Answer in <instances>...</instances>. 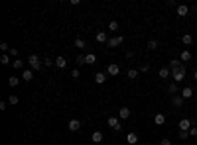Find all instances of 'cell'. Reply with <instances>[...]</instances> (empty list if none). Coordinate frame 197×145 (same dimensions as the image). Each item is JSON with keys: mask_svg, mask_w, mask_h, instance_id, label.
Returning <instances> with one entry per match:
<instances>
[{"mask_svg": "<svg viewBox=\"0 0 197 145\" xmlns=\"http://www.w3.org/2000/svg\"><path fill=\"white\" fill-rule=\"evenodd\" d=\"M106 126H109L113 131H120V127H122V123H120V118H114V116L106 118Z\"/></svg>", "mask_w": 197, "mask_h": 145, "instance_id": "6da1fadb", "label": "cell"}, {"mask_svg": "<svg viewBox=\"0 0 197 145\" xmlns=\"http://www.w3.org/2000/svg\"><path fill=\"white\" fill-rule=\"evenodd\" d=\"M28 63H30L32 71H40V69H41V63H40V57H38V55H30Z\"/></svg>", "mask_w": 197, "mask_h": 145, "instance_id": "7a4b0ae2", "label": "cell"}, {"mask_svg": "<svg viewBox=\"0 0 197 145\" xmlns=\"http://www.w3.org/2000/svg\"><path fill=\"white\" fill-rule=\"evenodd\" d=\"M122 41H124V35H116V37H109V41H106V45L109 47H118Z\"/></svg>", "mask_w": 197, "mask_h": 145, "instance_id": "3957f363", "label": "cell"}, {"mask_svg": "<svg viewBox=\"0 0 197 145\" xmlns=\"http://www.w3.org/2000/svg\"><path fill=\"white\" fill-rule=\"evenodd\" d=\"M179 131H189L191 130V126H193V122L191 120H187V118H183V120H179Z\"/></svg>", "mask_w": 197, "mask_h": 145, "instance_id": "277c9868", "label": "cell"}, {"mask_svg": "<svg viewBox=\"0 0 197 145\" xmlns=\"http://www.w3.org/2000/svg\"><path fill=\"white\" fill-rule=\"evenodd\" d=\"M172 79H173V83H175V84L182 83V80L185 79V67L182 69V71H173V73H172Z\"/></svg>", "mask_w": 197, "mask_h": 145, "instance_id": "5b68a950", "label": "cell"}, {"mask_svg": "<svg viewBox=\"0 0 197 145\" xmlns=\"http://www.w3.org/2000/svg\"><path fill=\"white\" fill-rule=\"evenodd\" d=\"M118 73H120V67H118V63H110V65L106 67V75H110V77H116Z\"/></svg>", "mask_w": 197, "mask_h": 145, "instance_id": "8992f818", "label": "cell"}, {"mask_svg": "<svg viewBox=\"0 0 197 145\" xmlns=\"http://www.w3.org/2000/svg\"><path fill=\"white\" fill-rule=\"evenodd\" d=\"M67 127H69V131H77L79 127H81V122H79V120H75V118H73V120H69Z\"/></svg>", "mask_w": 197, "mask_h": 145, "instance_id": "52a82bcc", "label": "cell"}, {"mask_svg": "<svg viewBox=\"0 0 197 145\" xmlns=\"http://www.w3.org/2000/svg\"><path fill=\"white\" fill-rule=\"evenodd\" d=\"M169 67H172V73H173V71H182V69H183V65H182V61H179V59L169 61Z\"/></svg>", "mask_w": 197, "mask_h": 145, "instance_id": "ba28073f", "label": "cell"}, {"mask_svg": "<svg viewBox=\"0 0 197 145\" xmlns=\"http://www.w3.org/2000/svg\"><path fill=\"white\" fill-rule=\"evenodd\" d=\"M191 96H195V94H193V88H191V87H183V90H182V98L187 100V98H191Z\"/></svg>", "mask_w": 197, "mask_h": 145, "instance_id": "9c48e42d", "label": "cell"}, {"mask_svg": "<svg viewBox=\"0 0 197 145\" xmlns=\"http://www.w3.org/2000/svg\"><path fill=\"white\" fill-rule=\"evenodd\" d=\"M22 79L26 80V83H30V80L34 79V71H32V69H24V71H22Z\"/></svg>", "mask_w": 197, "mask_h": 145, "instance_id": "30bf717a", "label": "cell"}, {"mask_svg": "<svg viewBox=\"0 0 197 145\" xmlns=\"http://www.w3.org/2000/svg\"><path fill=\"white\" fill-rule=\"evenodd\" d=\"M179 61H182V63L191 61V51H189V49H183V51H182V55H179Z\"/></svg>", "mask_w": 197, "mask_h": 145, "instance_id": "8fae6325", "label": "cell"}, {"mask_svg": "<svg viewBox=\"0 0 197 145\" xmlns=\"http://www.w3.org/2000/svg\"><path fill=\"white\" fill-rule=\"evenodd\" d=\"M126 143H128V145H136L138 143V135H136L134 131H130L128 135H126Z\"/></svg>", "mask_w": 197, "mask_h": 145, "instance_id": "7c38bea8", "label": "cell"}, {"mask_svg": "<svg viewBox=\"0 0 197 145\" xmlns=\"http://www.w3.org/2000/svg\"><path fill=\"white\" fill-rule=\"evenodd\" d=\"M172 102H173L175 108H182V106H183V98H182V94H175L173 98H172Z\"/></svg>", "mask_w": 197, "mask_h": 145, "instance_id": "4fadbf2b", "label": "cell"}, {"mask_svg": "<svg viewBox=\"0 0 197 145\" xmlns=\"http://www.w3.org/2000/svg\"><path fill=\"white\" fill-rule=\"evenodd\" d=\"M154 123H156V126H164V123H166V116H164V114H156V116H154Z\"/></svg>", "mask_w": 197, "mask_h": 145, "instance_id": "5bb4252c", "label": "cell"}, {"mask_svg": "<svg viewBox=\"0 0 197 145\" xmlns=\"http://www.w3.org/2000/svg\"><path fill=\"white\" fill-rule=\"evenodd\" d=\"M95 61H97V55H95V53L85 55V65H95Z\"/></svg>", "mask_w": 197, "mask_h": 145, "instance_id": "9a60e30c", "label": "cell"}, {"mask_svg": "<svg viewBox=\"0 0 197 145\" xmlns=\"http://www.w3.org/2000/svg\"><path fill=\"white\" fill-rule=\"evenodd\" d=\"M95 83H97V84H105L106 83V75L105 73H97V75H95Z\"/></svg>", "mask_w": 197, "mask_h": 145, "instance_id": "2e32d148", "label": "cell"}, {"mask_svg": "<svg viewBox=\"0 0 197 145\" xmlns=\"http://www.w3.org/2000/svg\"><path fill=\"white\" fill-rule=\"evenodd\" d=\"M118 118H120V120H128V118H130V110L128 108H120L118 110Z\"/></svg>", "mask_w": 197, "mask_h": 145, "instance_id": "e0dca14e", "label": "cell"}, {"mask_svg": "<svg viewBox=\"0 0 197 145\" xmlns=\"http://www.w3.org/2000/svg\"><path fill=\"white\" fill-rule=\"evenodd\" d=\"M160 79H168L169 77V75H172V69H168V67H162V69H160Z\"/></svg>", "mask_w": 197, "mask_h": 145, "instance_id": "ac0fdd59", "label": "cell"}, {"mask_svg": "<svg viewBox=\"0 0 197 145\" xmlns=\"http://www.w3.org/2000/svg\"><path fill=\"white\" fill-rule=\"evenodd\" d=\"M65 65H67L65 57H61V55H59V57L55 59V67H57V69H65Z\"/></svg>", "mask_w": 197, "mask_h": 145, "instance_id": "d6986e66", "label": "cell"}, {"mask_svg": "<svg viewBox=\"0 0 197 145\" xmlns=\"http://www.w3.org/2000/svg\"><path fill=\"white\" fill-rule=\"evenodd\" d=\"M187 14H189V8L185 6V4H182V6H178V16H182V18H183V16H187Z\"/></svg>", "mask_w": 197, "mask_h": 145, "instance_id": "ffe728a7", "label": "cell"}, {"mask_svg": "<svg viewBox=\"0 0 197 145\" xmlns=\"http://www.w3.org/2000/svg\"><path fill=\"white\" fill-rule=\"evenodd\" d=\"M182 41H183V45H191V43H193V35H191V34H183Z\"/></svg>", "mask_w": 197, "mask_h": 145, "instance_id": "44dd1931", "label": "cell"}, {"mask_svg": "<svg viewBox=\"0 0 197 145\" xmlns=\"http://www.w3.org/2000/svg\"><path fill=\"white\" fill-rule=\"evenodd\" d=\"M91 141H93V143H101V141H103V133H101V131H95L93 135H91Z\"/></svg>", "mask_w": 197, "mask_h": 145, "instance_id": "7402d4cb", "label": "cell"}, {"mask_svg": "<svg viewBox=\"0 0 197 145\" xmlns=\"http://www.w3.org/2000/svg\"><path fill=\"white\" fill-rule=\"evenodd\" d=\"M18 102H20V98H18L16 94H10V96H8V104H10V106H16Z\"/></svg>", "mask_w": 197, "mask_h": 145, "instance_id": "603a6c76", "label": "cell"}, {"mask_svg": "<svg viewBox=\"0 0 197 145\" xmlns=\"http://www.w3.org/2000/svg\"><path fill=\"white\" fill-rule=\"evenodd\" d=\"M97 41H99V43H105V41H109V39H106V31H99V34H97Z\"/></svg>", "mask_w": 197, "mask_h": 145, "instance_id": "cb8c5ba5", "label": "cell"}, {"mask_svg": "<svg viewBox=\"0 0 197 145\" xmlns=\"http://www.w3.org/2000/svg\"><path fill=\"white\" fill-rule=\"evenodd\" d=\"M18 83H20V79H18V77H14V75L8 79V84H10L12 88H14V87H18Z\"/></svg>", "mask_w": 197, "mask_h": 145, "instance_id": "d4e9b609", "label": "cell"}, {"mask_svg": "<svg viewBox=\"0 0 197 145\" xmlns=\"http://www.w3.org/2000/svg\"><path fill=\"white\" fill-rule=\"evenodd\" d=\"M12 67H14V69H24V61H22V59H14V61H12Z\"/></svg>", "mask_w": 197, "mask_h": 145, "instance_id": "484cf974", "label": "cell"}, {"mask_svg": "<svg viewBox=\"0 0 197 145\" xmlns=\"http://www.w3.org/2000/svg\"><path fill=\"white\" fill-rule=\"evenodd\" d=\"M109 31H118V22H116V20H113V22L109 24Z\"/></svg>", "mask_w": 197, "mask_h": 145, "instance_id": "4316f807", "label": "cell"}, {"mask_svg": "<svg viewBox=\"0 0 197 145\" xmlns=\"http://www.w3.org/2000/svg\"><path fill=\"white\" fill-rule=\"evenodd\" d=\"M168 92H169V94H175V92H178V84H175V83H169Z\"/></svg>", "mask_w": 197, "mask_h": 145, "instance_id": "83f0119b", "label": "cell"}, {"mask_svg": "<svg viewBox=\"0 0 197 145\" xmlns=\"http://www.w3.org/2000/svg\"><path fill=\"white\" fill-rule=\"evenodd\" d=\"M75 47H79V49H83V47H85V39H81V37H77V39H75Z\"/></svg>", "mask_w": 197, "mask_h": 145, "instance_id": "f1b7e54d", "label": "cell"}, {"mask_svg": "<svg viewBox=\"0 0 197 145\" xmlns=\"http://www.w3.org/2000/svg\"><path fill=\"white\" fill-rule=\"evenodd\" d=\"M156 47H158V41H156V39L148 41V49H150V51H154V49H156Z\"/></svg>", "mask_w": 197, "mask_h": 145, "instance_id": "f546056e", "label": "cell"}, {"mask_svg": "<svg viewBox=\"0 0 197 145\" xmlns=\"http://www.w3.org/2000/svg\"><path fill=\"white\" fill-rule=\"evenodd\" d=\"M0 63H2V65H8V63H10V55H6V53H4V55L0 57Z\"/></svg>", "mask_w": 197, "mask_h": 145, "instance_id": "4dcf8cb0", "label": "cell"}, {"mask_svg": "<svg viewBox=\"0 0 197 145\" xmlns=\"http://www.w3.org/2000/svg\"><path fill=\"white\" fill-rule=\"evenodd\" d=\"M8 55H10V57H16V59H18V49H16V47H10Z\"/></svg>", "mask_w": 197, "mask_h": 145, "instance_id": "1f68e13d", "label": "cell"}, {"mask_svg": "<svg viewBox=\"0 0 197 145\" xmlns=\"http://www.w3.org/2000/svg\"><path fill=\"white\" fill-rule=\"evenodd\" d=\"M138 77V71H136V69H130V71H128V79H136Z\"/></svg>", "mask_w": 197, "mask_h": 145, "instance_id": "d6a6232c", "label": "cell"}, {"mask_svg": "<svg viewBox=\"0 0 197 145\" xmlns=\"http://www.w3.org/2000/svg\"><path fill=\"white\" fill-rule=\"evenodd\" d=\"M187 137H189V131H179V139H182V141H185Z\"/></svg>", "mask_w": 197, "mask_h": 145, "instance_id": "836d02e7", "label": "cell"}, {"mask_svg": "<svg viewBox=\"0 0 197 145\" xmlns=\"http://www.w3.org/2000/svg\"><path fill=\"white\" fill-rule=\"evenodd\" d=\"M55 65V61H51V59H44V67H51Z\"/></svg>", "mask_w": 197, "mask_h": 145, "instance_id": "e575fe53", "label": "cell"}, {"mask_svg": "<svg viewBox=\"0 0 197 145\" xmlns=\"http://www.w3.org/2000/svg\"><path fill=\"white\" fill-rule=\"evenodd\" d=\"M79 75H81V73H79V69H73V71H71V77L73 79H79Z\"/></svg>", "mask_w": 197, "mask_h": 145, "instance_id": "d590c367", "label": "cell"}, {"mask_svg": "<svg viewBox=\"0 0 197 145\" xmlns=\"http://www.w3.org/2000/svg\"><path fill=\"white\" fill-rule=\"evenodd\" d=\"M189 135H197V126H195V123L191 126V130H189Z\"/></svg>", "mask_w": 197, "mask_h": 145, "instance_id": "8d00e7d4", "label": "cell"}, {"mask_svg": "<svg viewBox=\"0 0 197 145\" xmlns=\"http://www.w3.org/2000/svg\"><path fill=\"white\" fill-rule=\"evenodd\" d=\"M77 63L79 65H85V55H77Z\"/></svg>", "mask_w": 197, "mask_h": 145, "instance_id": "74e56055", "label": "cell"}, {"mask_svg": "<svg viewBox=\"0 0 197 145\" xmlns=\"http://www.w3.org/2000/svg\"><path fill=\"white\" fill-rule=\"evenodd\" d=\"M0 49H2V51H10V47H8L6 41H4V43H0Z\"/></svg>", "mask_w": 197, "mask_h": 145, "instance_id": "f35d334b", "label": "cell"}, {"mask_svg": "<svg viewBox=\"0 0 197 145\" xmlns=\"http://www.w3.org/2000/svg\"><path fill=\"white\" fill-rule=\"evenodd\" d=\"M140 71H144V73H146V71H150V65H148V63H144V65L140 67Z\"/></svg>", "mask_w": 197, "mask_h": 145, "instance_id": "ab89813d", "label": "cell"}, {"mask_svg": "<svg viewBox=\"0 0 197 145\" xmlns=\"http://www.w3.org/2000/svg\"><path fill=\"white\" fill-rule=\"evenodd\" d=\"M160 145H172V141H169V139H162V141H160Z\"/></svg>", "mask_w": 197, "mask_h": 145, "instance_id": "60d3db41", "label": "cell"}, {"mask_svg": "<svg viewBox=\"0 0 197 145\" xmlns=\"http://www.w3.org/2000/svg\"><path fill=\"white\" fill-rule=\"evenodd\" d=\"M193 79H195V80H197V69H195V73H193Z\"/></svg>", "mask_w": 197, "mask_h": 145, "instance_id": "b9f144b4", "label": "cell"}, {"mask_svg": "<svg viewBox=\"0 0 197 145\" xmlns=\"http://www.w3.org/2000/svg\"><path fill=\"white\" fill-rule=\"evenodd\" d=\"M193 98H195V102H197V94H195V96H193Z\"/></svg>", "mask_w": 197, "mask_h": 145, "instance_id": "7bdbcfd3", "label": "cell"}, {"mask_svg": "<svg viewBox=\"0 0 197 145\" xmlns=\"http://www.w3.org/2000/svg\"><path fill=\"white\" fill-rule=\"evenodd\" d=\"M124 145H128V143H124Z\"/></svg>", "mask_w": 197, "mask_h": 145, "instance_id": "ee69618b", "label": "cell"}]
</instances>
